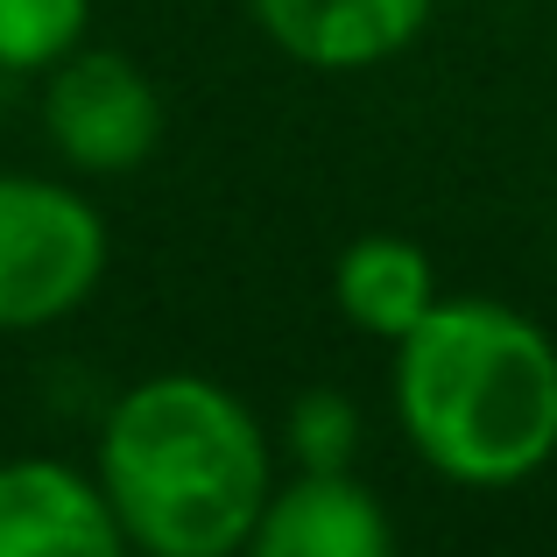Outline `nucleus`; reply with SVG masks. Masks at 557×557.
Segmentation results:
<instances>
[{
    "label": "nucleus",
    "instance_id": "obj_1",
    "mask_svg": "<svg viewBox=\"0 0 557 557\" xmlns=\"http://www.w3.org/2000/svg\"><path fill=\"white\" fill-rule=\"evenodd\" d=\"M99 494L135 557H240L275 487L261 417L212 374H149L99 423Z\"/></svg>",
    "mask_w": 557,
    "mask_h": 557
},
{
    "label": "nucleus",
    "instance_id": "obj_2",
    "mask_svg": "<svg viewBox=\"0 0 557 557\" xmlns=\"http://www.w3.org/2000/svg\"><path fill=\"white\" fill-rule=\"evenodd\" d=\"M395 423L451 487H522L557 459V346L494 297H437L395 339Z\"/></svg>",
    "mask_w": 557,
    "mask_h": 557
},
{
    "label": "nucleus",
    "instance_id": "obj_3",
    "mask_svg": "<svg viewBox=\"0 0 557 557\" xmlns=\"http://www.w3.org/2000/svg\"><path fill=\"white\" fill-rule=\"evenodd\" d=\"M107 275V219L85 190L0 170V332L71 318Z\"/></svg>",
    "mask_w": 557,
    "mask_h": 557
},
{
    "label": "nucleus",
    "instance_id": "obj_4",
    "mask_svg": "<svg viewBox=\"0 0 557 557\" xmlns=\"http://www.w3.org/2000/svg\"><path fill=\"white\" fill-rule=\"evenodd\" d=\"M42 135L78 177H135L163 141V92L127 50L85 36L42 71Z\"/></svg>",
    "mask_w": 557,
    "mask_h": 557
},
{
    "label": "nucleus",
    "instance_id": "obj_5",
    "mask_svg": "<svg viewBox=\"0 0 557 557\" xmlns=\"http://www.w3.org/2000/svg\"><path fill=\"white\" fill-rule=\"evenodd\" d=\"M0 557H135L92 473L64 459H0Z\"/></svg>",
    "mask_w": 557,
    "mask_h": 557
},
{
    "label": "nucleus",
    "instance_id": "obj_6",
    "mask_svg": "<svg viewBox=\"0 0 557 557\" xmlns=\"http://www.w3.org/2000/svg\"><path fill=\"white\" fill-rule=\"evenodd\" d=\"M240 557H395V522L374 487L346 473L275 480Z\"/></svg>",
    "mask_w": 557,
    "mask_h": 557
},
{
    "label": "nucleus",
    "instance_id": "obj_7",
    "mask_svg": "<svg viewBox=\"0 0 557 557\" xmlns=\"http://www.w3.org/2000/svg\"><path fill=\"white\" fill-rule=\"evenodd\" d=\"M247 14L304 71H374L431 28L437 0H247Z\"/></svg>",
    "mask_w": 557,
    "mask_h": 557
},
{
    "label": "nucleus",
    "instance_id": "obj_8",
    "mask_svg": "<svg viewBox=\"0 0 557 557\" xmlns=\"http://www.w3.org/2000/svg\"><path fill=\"white\" fill-rule=\"evenodd\" d=\"M437 297H445V289H437V261H431V247L409 240V233H360V240H346L339 261H332V304H339V318L354 332H368V339L395 346Z\"/></svg>",
    "mask_w": 557,
    "mask_h": 557
},
{
    "label": "nucleus",
    "instance_id": "obj_9",
    "mask_svg": "<svg viewBox=\"0 0 557 557\" xmlns=\"http://www.w3.org/2000/svg\"><path fill=\"white\" fill-rule=\"evenodd\" d=\"M92 36V0H0V71L28 78Z\"/></svg>",
    "mask_w": 557,
    "mask_h": 557
},
{
    "label": "nucleus",
    "instance_id": "obj_10",
    "mask_svg": "<svg viewBox=\"0 0 557 557\" xmlns=\"http://www.w3.org/2000/svg\"><path fill=\"white\" fill-rule=\"evenodd\" d=\"M283 437H289V459L297 473H346L360 451V409L346 388H304L283 417Z\"/></svg>",
    "mask_w": 557,
    "mask_h": 557
}]
</instances>
